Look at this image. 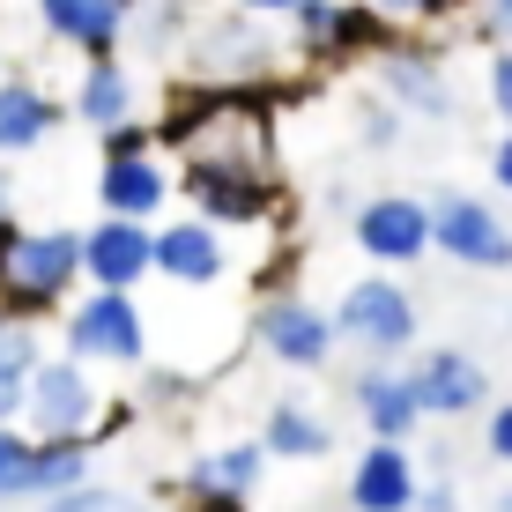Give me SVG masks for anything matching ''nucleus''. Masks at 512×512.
<instances>
[{
	"label": "nucleus",
	"instance_id": "nucleus-1",
	"mask_svg": "<svg viewBox=\"0 0 512 512\" xmlns=\"http://www.w3.org/2000/svg\"><path fill=\"white\" fill-rule=\"evenodd\" d=\"M334 334H342V349H357L364 364H401V357H416L423 312H416V297H409L401 275L372 268L334 297Z\"/></svg>",
	"mask_w": 512,
	"mask_h": 512
},
{
	"label": "nucleus",
	"instance_id": "nucleus-2",
	"mask_svg": "<svg viewBox=\"0 0 512 512\" xmlns=\"http://www.w3.org/2000/svg\"><path fill=\"white\" fill-rule=\"evenodd\" d=\"M119 416L127 409L104 401V379L90 364H75L67 349L30 372V394H23V431L30 438H90V446H104V431H112Z\"/></svg>",
	"mask_w": 512,
	"mask_h": 512
},
{
	"label": "nucleus",
	"instance_id": "nucleus-3",
	"mask_svg": "<svg viewBox=\"0 0 512 512\" xmlns=\"http://www.w3.org/2000/svg\"><path fill=\"white\" fill-rule=\"evenodd\" d=\"M60 349L75 364H104V372H134L149 364V312L127 290H82L75 305L60 312Z\"/></svg>",
	"mask_w": 512,
	"mask_h": 512
},
{
	"label": "nucleus",
	"instance_id": "nucleus-4",
	"mask_svg": "<svg viewBox=\"0 0 512 512\" xmlns=\"http://www.w3.org/2000/svg\"><path fill=\"white\" fill-rule=\"evenodd\" d=\"M423 208H431V253L438 260H453L468 275H512V223L483 193L438 186V193H423Z\"/></svg>",
	"mask_w": 512,
	"mask_h": 512
},
{
	"label": "nucleus",
	"instance_id": "nucleus-5",
	"mask_svg": "<svg viewBox=\"0 0 512 512\" xmlns=\"http://www.w3.org/2000/svg\"><path fill=\"white\" fill-rule=\"evenodd\" d=\"M372 75H379V97L401 119H461V90H453V67H446L438 38H409L401 30L386 52H372Z\"/></svg>",
	"mask_w": 512,
	"mask_h": 512
},
{
	"label": "nucleus",
	"instance_id": "nucleus-6",
	"mask_svg": "<svg viewBox=\"0 0 512 512\" xmlns=\"http://www.w3.org/2000/svg\"><path fill=\"white\" fill-rule=\"evenodd\" d=\"M179 201H186V216L216 223V231H268L282 208V179H253V171H223V164H179Z\"/></svg>",
	"mask_w": 512,
	"mask_h": 512
},
{
	"label": "nucleus",
	"instance_id": "nucleus-7",
	"mask_svg": "<svg viewBox=\"0 0 512 512\" xmlns=\"http://www.w3.org/2000/svg\"><path fill=\"white\" fill-rule=\"evenodd\" d=\"M253 342H260V357L282 364V372H327L334 349H342V334H334V312H320L312 297L275 290V297L253 305Z\"/></svg>",
	"mask_w": 512,
	"mask_h": 512
},
{
	"label": "nucleus",
	"instance_id": "nucleus-8",
	"mask_svg": "<svg viewBox=\"0 0 512 512\" xmlns=\"http://www.w3.org/2000/svg\"><path fill=\"white\" fill-rule=\"evenodd\" d=\"M268 15H245V8H223V15H201L193 23V60H201V75L216 82V90H260V75L275 67V38Z\"/></svg>",
	"mask_w": 512,
	"mask_h": 512
},
{
	"label": "nucleus",
	"instance_id": "nucleus-9",
	"mask_svg": "<svg viewBox=\"0 0 512 512\" xmlns=\"http://www.w3.org/2000/svg\"><path fill=\"white\" fill-rule=\"evenodd\" d=\"M349 238H357L364 260L401 275L416 260H431V208H423V193H364L349 208Z\"/></svg>",
	"mask_w": 512,
	"mask_h": 512
},
{
	"label": "nucleus",
	"instance_id": "nucleus-10",
	"mask_svg": "<svg viewBox=\"0 0 512 512\" xmlns=\"http://www.w3.org/2000/svg\"><path fill=\"white\" fill-rule=\"evenodd\" d=\"M409 386H416V409L423 423H461L490 409V364L461 342H438L409 357Z\"/></svg>",
	"mask_w": 512,
	"mask_h": 512
},
{
	"label": "nucleus",
	"instance_id": "nucleus-11",
	"mask_svg": "<svg viewBox=\"0 0 512 512\" xmlns=\"http://www.w3.org/2000/svg\"><path fill=\"white\" fill-rule=\"evenodd\" d=\"M82 282L141 297V282H156V223H134V216L82 223Z\"/></svg>",
	"mask_w": 512,
	"mask_h": 512
},
{
	"label": "nucleus",
	"instance_id": "nucleus-12",
	"mask_svg": "<svg viewBox=\"0 0 512 512\" xmlns=\"http://www.w3.org/2000/svg\"><path fill=\"white\" fill-rule=\"evenodd\" d=\"M179 201V171L164 164V149L149 156H112L97 164V216H134V223H164V208Z\"/></svg>",
	"mask_w": 512,
	"mask_h": 512
},
{
	"label": "nucleus",
	"instance_id": "nucleus-13",
	"mask_svg": "<svg viewBox=\"0 0 512 512\" xmlns=\"http://www.w3.org/2000/svg\"><path fill=\"white\" fill-rule=\"evenodd\" d=\"M156 275L179 290H216V282H231V238L201 216L156 223Z\"/></svg>",
	"mask_w": 512,
	"mask_h": 512
},
{
	"label": "nucleus",
	"instance_id": "nucleus-14",
	"mask_svg": "<svg viewBox=\"0 0 512 512\" xmlns=\"http://www.w3.org/2000/svg\"><path fill=\"white\" fill-rule=\"evenodd\" d=\"M30 8H38L45 38L67 45L75 60H112L127 45V23H134L127 0H30Z\"/></svg>",
	"mask_w": 512,
	"mask_h": 512
},
{
	"label": "nucleus",
	"instance_id": "nucleus-15",
	"mask_svg": "<svg viewBox=\"0 0 512 512\" xmlns=\"http://www.w3.org/2000/svg\"><path fill=\"white\" fill-rule=\"evenodd\" d=\"M349 409H357V423L372 438H394V446H409L423 431L409 364H357V372H349Z\"/></svg>",
	"mask_w": 512,
	"mask_h": 512
},
{
	"label": "nucleus",
	"instance_id": "nucleus-16",
	"mask_svg": "<svg viewBox=\"0 0 512 512\" xmlns=\"http://www.w3.org/2000/svg\"><path fill=\"white\" fill-rule=\"evenodd\" d=\"M67 127V97H52L38 75H0V164L38 156Z\"/></svg>",
	"mask_w": 512,
	"mask_h": 512
},
{
	"label": "nucleus",
	"instance_id": "nucleus-17",
	"mask_svg": "<svg viewBox=\"0 0 512 512\" xmlns=\"http://www.w3.org/2000/svg\"><path fill=\"white\" fill-rule=\"evenodd\" d=\"M416 490H423L416 453L394 438H372L349 468V512H416Z\"/></svg>",
	"mask_w": 512,
	"mask_h": 512
},
{
	"label": "nucleus",
	"instance_id": "nucleus-18",
	"mask_svg": "<svg viewBox=\"0 0 512 512\" xmlns=\"http://www.w3.org/2000/svg\"><path fill=\"white\" fill-rule=\"evenodd\" d=\"M67 119H82L90 134H112V127H127V119H141V90H134L119 52L112 60H82L75 90H67Z\"/></svg>",
	"mask_w": 512,
	"mask_h": 512
},
{
	"label": "nucleus",
	"instance_id": "nucleus-19",
	"mask_svg": "<svg viewBox=\"0 0 512 512\" xmlns=\"http://www.w3.org/2000/svg\"><path fill=\"white\" fill-rule=\"evenodd\" d=\"M260 453H268V461H327L334 423L312 409V401L282 394V401H268V416H260Z\"/></svg>",
	"mask_w": 512,
	"mask_h": 512
},
{
	"label": "nucleus",
	"instance_id": "nucleus-20",
	"mask_svg": "<svg viewBox=\"0 0 512 512\" xmlns=\"http://www.w3.org/2000/svg\"><path fill=\"white\" fill-rule=\"evenodd\" d=\"M260 475H268V453H260V438H231V446L193 453L186 498H253Z\"/></svg>",
	"mask_w": 512,
	"mask_h": 512
},
{
	"label": "nucleus",
	"instance_id": "nucleus-21",
	"mask_svg": "<svg viewBox=\"0 0 512 512\" xmlns=\"http://www.w3.org/2000/svg\"><path fill=\"white\" fill-rule=\"evenodd\" d=\"M38 364H45V334L30 320H0V423H23V394Z\"/></svg>",
	"mask_w": 512,
	"mask_h": 512
},
{
	"label": "nucleus",
	"instance_id": "nucleus-22",
	"mask_svg": "<svg viewBox=\"0 0 512 512\" xmlns=\"http://www.w3.org/2000/svg\"><path fill=\"white\" fill-rule=\"evenodd\" d=\"M394 38H401V23H394V15H379L372 0H342V23H334L327 67H342V60H372V52H386Z\"/></svg>",
	"mask_w": 512,
	"mask_h": 512
},
{
	"label": "nucleus",
	"instance_id": "nucleus-23",
	"mask_svg": "<svg viewBox=\"0 0 512 512\" xmlns=\"http://www.w3.org/2000/svg\"><path fill=\"white\" fill-rule=\"evenodd\" d=\"M38 505V438L23 423H0V505Z\"/></svg>",
	"mask_w": 512,
	"mask_h": 512
},
{
	"label": "nucleus",
	"instance_id": "nucleus-24",
	"mask_svg": "<svg viewBox=\"0 0 512 512\" xmlns=\"http://www.w3.org/2000/svg\"><path fill=\"white\" fill-rule=\"evenodd\" d=\"M290 45H297V60H327V45H334V23H342V0H297L290 15Z\"/></svg>",
	"mask_w": 512,
	"mask_h": 512
},
{
	"label": "nucleus",
	"instance_id": "nucleus-25",
	"mask_svg": "<svg viewBox=\"0 0 512 512\" xmlns=\"http://www.w3.org/2000/svg\"><path fill=\"white\" fill-rule=\"evenodd\" d=\"M38 512H149V498H134V490H119V483H75V490H60V498H38Z\"/></svg>",
	"mask_w": 512,
	"mask_h": 512
},
{
	"label": "nucleus",
	"instance_id": "nucleus-26",
	"mask_svg": "<svg viewBox=\"0 0 512 512\" xmlns=\"http://www.w3.org/2000/svg\"><path fill=\"white\" fill-rule=\"evenodd\" d=\"M357 141H364L372 156H394V149H401V112H394L386 97H364V104H357Z\"/></svg>",
	"mask_w": 512,
	"mask_h": 512
},
{
	"label": "nucleus",
	"instance_id": "nucleus-27",
	"mask_svg": "<svg viewBox=\"0 0 512 512\" xmlns=\"http://www.w3.org/2000/svg\"><path fill=\"white\" fill-rule=\"evenodd\" d=\"M483 97H490V112L512 127V38L490 45V60H483Z\"/></svg>",
	"mask_w": 512,
	"mask_h": 512
},
{
	"label": "nucleus",
	"instance_id": "nucleus-28",
	"mask_svg": "<svg viewBox=\"0 0 512 512\" xmlns=\"http://www.w3.org/2000/svg\"><path fill=\"white\" fill-rule=\"evenodd\" d=\"M149 149H164V141H156V127H149V119H127V127L97 134V164H112V156H149Z\"/></svg>",
	"mask_w": 512,
	"mask_h": 512
},
{
	"label": "nucleus",
	"instance_id": "nucleus-29",
	"mask_svg": "<svg viewBox=\"0 0 512 512\" xmlns=\"http://www.w3.org/2000/svg\"><path fill=\"white\" fill-rule=\"evenodd\" d=\"M483 453L498 468H512V401H498V409H490V423H483Z\"/></svg>",
	"mask_w": 512,
	"mask_h": 512
},
{
	"label": "nucleus",
	"instance_id": "nucleus-30",
	"mask_svg": "<svg viewBox=\"0 0 512 512\" xmlns=\"http://www.w3.org/2000/svg\"><path fill=\"white\" fill-rule=\"evenodd\" d=\"M468 23L483 30L490 45H505V38H512V0H475V8H468Z\"/></svg>",
	"mask_w": 512,
	"mask_h": 512
},
{
	"label": "nucleus",
	"instance_id": "nucleus-31",
	"mask_svg": "<svg viewBox=\"0 0 512 512\" xmlns=\"http://www.w3.org/2000/svg\"><path fill=\"white\" fill-rule=\"evenodd\" d=\"M416 512H461V490H453V475H431V483L416 490Z\"/></svg>",
	"mask_w": 512,
	"mask_h": 512
},
{
	"label": "nucleus",
	"instance_id": "nucleus-32",
	"mask_svg": "<svg viewBox=\"0 0 512 512\" xmlns=\"http://www.w3.org/2000/svg\"><path fill=\"white\" fill-rule=\"evenodd\" d=\"M490 179H498V193L512 201V127H505L498 141H490Z\"/></svg>",
	"mask_w": 512,
	"mask_h": 512
},
{
	"label": "nucleus",
	"instance_id": "nucleus-33",
	"mask_svg": "<svg viewBox=\"0 0 512 512\" xmlns=\"http://www.w3.org/2000/svg\"><path fill=\"white\" fill-rule=\"evenodd\" d=\"M231 8H245V15H268V23H282V15H290L297 0H231Z\"/></svg>",
	"mask_w": 512,
	"mask_h": 512
},
{
	"label": "nucleus",
	"instance_id": "nucleus-34",
	"mask_svg": "<svg viewBox=\"0 0 512 512\" xmlns=\"http://www.w3.org/2000/svg\"><path fill=\"white\" fill-rule=\"evenodd\" d=\"M379 15H394V23H423V0H372Z\"/></svg>",
	"mask_w": 512,
	"mask_h": 512
},
{
	"label": "nucleus",
	"instance_id": "nucleus-35",
	"mask_svg": "<svg viewBox=\"0 0 512 512\" xmlns=\"http://www.w3.org/2000/svg\"><path fill=\"white\" fill-rule=\"evenodd\" d=\"M8 216H15V171L0 164V223H8Z\"/></svg>",
	"mask_w": 512,
	"mask_h": 512
},
{
	"label": "nucleus",
	"instance_id": "nucleus-36",
	"mask_svg": "<svg viewBox=\"0 0 512 512\" xmlns=\"http://www.w3.org/2000/svg\"><path fill=\"white\" fill-rule=\"evenodd\" d=\"M483 512H512V483H498V490H490V498H483Z\"/></svg>",
	"mask_w": 512,
	"mask_h": 512
},
{
	"label": "nucleus",
	"instance_id": "nucleus-37",
	"mask_svg": "<svg viewBox=\"0 0 512 512\" xmlns=\"http://www.w3.org/2000/svg\"><path fill=\"white\" fill-rule=\"evenodd\" d=\"M505 334H512V312H505Z\"/></svg>",
	"mask_w": 512,
	"mask_h": 512
}]
</instances>
